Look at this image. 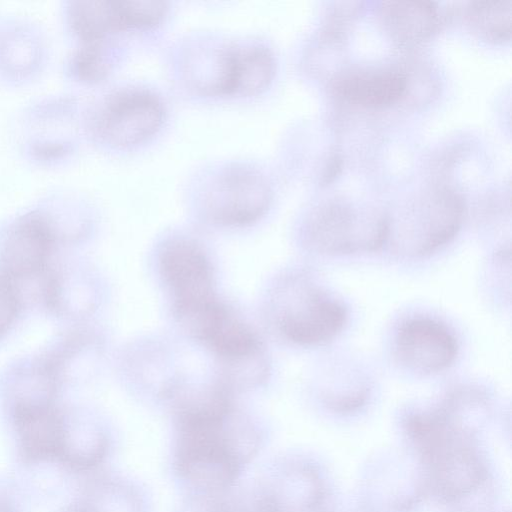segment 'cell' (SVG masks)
I'll list each match as a JSON object with an SVG mask.
<instances>
[{
    "mask_svg": "<svg viewBox=\"0 0 512 512\" xmlns=\"http://www.w3.org/2000/svg\"><path fill=\"white\" fill-rule=\"evenodd\" d=\"M396 355L409 369L425 374L448 368L457 356L454 335L441 322L417 317L404 322L395 341Z\"/></svg>",
    "mask_w": 512,
    "mask_h": 512,
    "instance_id": "9c48e42d",
    "label": "cell"
},
{
    "mask_svg": "<svg viewBox=\"0 0 512 512\" xmlns=\"http://www.w3.org/2000/svg\"><path fill=\"white\" fill-rule=\"evenodd\" d=\"M329 160L322 176V183L324 185L331 183L340 174L342 169V159L339 154H332Z\"/></svg>",
    "mask_w": 512,
    "mask_h": 512,
    "instance_id": "603a6c76",
    "label": "cell"
},
{
    "mask_svg": "<svg viewBox=\"0 0 512 512\" xmlns=\"http://www.w3.org/2000/svg\"><path fill=\"white\" fill-rule=\"evenodd\" d=\"M163 107L145 91H127L113 97L98 120L100 135L110 144L130 146L152 135L163 120Z\"/></svg>",
    "mask_w": 512,
    "mask_h": 512,
    "instance_id": "ba28073f",
    "label": "cell"
},
{
    "mask_svg": "<svg viewBox=\"0 0 512 512\" xmlns=\"http://www.w3.org/2000/svg\"><path fill=\"white\" fill-rule=\"evenodd\" d=\"M125 28H147L159 23L166 14L162 1H119Z\"/></svg>",
    "mask_w": 512,
    "mask_h": 512,
    "instance_id": "ffe728a7",
    "label": "cell"
},
{
    "mask_svg": "<svg viewBox=\"0 0 512 512\" xmlns=\"http://www.w3.org/2000/svg\"><path fill=\"white\" fill-rule=\"evenodd\" d=\"M109 65L99 41H87L74 58L75 71L89 80L104 77L109 70Z\"/></svg>",
    "mask_w": 512,
    "mask_h": 512,
    "instance_id": "44dd1931",
    "label": "cell"
},
{
    "mask_svg": "<svg viewBox=\"0 0 512 512\" xmlns=\"http://www.w3.org/2000/svg\"><path fill=\"white\" fill-rule=\"evenodd\" d=\"M107 450V435L97 423L66 411L60 462L76 471L90 470L102 462Z\"/></svg>",
    "mask_w": 512,
    "mask_h": 512,
    "instance_id": "9a60e30c",
    "label": "cell"
},
{
    "mask_svg": "<svg viewBox=\"0 0 512 512\" xmlns=\"http://www.w3.org/2000/svg\"><path fill=\"white\" fill-rule=\"evenodd\" d=\"M0 512H12L9 505L0 498Z\"/></svg>",
    "mask_w": 512,
    "mask_h": 512,
    "instance_id": "d4e9b609",
    "label": "cell"
},
{
    "mask_svg": "<svg viewBox=\"0 0 512 512\" xmlns=\"http://www.w3.org/2000/svg\"><path fill=\"white\" fill-rule=\"evenodd\" d=\"M384 29L398 45L412 47L438 33L442 18L434 2L388 1L380 7Z\"/></svg>",
    "mask_w": 512,
    "mask_h": 512,
    "instance_id": "5bb4252c",
    "label": "cell"
},
{
    "mask_svg": "<svg viewBox=\"0 0 512 512\" xmlns=\"http://www.w3.org/2000/svg\"><path fill=\"white\" fill-rule=\"evenodd\" d=\"M70 15L73 28L86 41H100L108 33L124 29L119 1L78 2Z\"/></svg>",
    "mask_w": 512,
    "mask_h": 512,
    "instance_id": "e0dca14e",
    "label": "cell"
},
{
    "mask_svg": "<svg viewBox=\"0 0 512 512\" xmlns=\"http://www.w3.org/2000/svg\"><path fill=\"white\" fill-rule=\"evenodd\" d=\"M188 512H284L264 487L203 493Z\"/></svg>",
    "mask_w": 512,
    "mask_h": 512,
    "instance_id": "2e32d148",
    "label": "cell"
},
{
    "mask_svg": "<svg viewBox=\"0 0 512 512\" xmlns=\"http://www.w3.org/2000/svg\"><path fill=\"white\" fill-rule=\"evenodd\" d=\"M465 211L464 200L448 187L437 188L400 231L387 242L409 257H422L448 243L459 231Z\"/></svg>",
    "mask_w": 512,
    "mask_h": 512,
    "instance_id": "8992f818",
    "label": "cell"
},
{
    "mask_svg": "<svg viewBox=\"0 0 512 512\" xmlns=\"http://www.w3.org/2000/svg\"><path fill=\"white\" fill-rule=\"evenodd\" d=\"M407 73L394 66L365 67L338 74L331 83L337 98L365 109H385L401 101L408 91Z\"/></svg>",
    "mask_w": 512,
    "mask_h": 512,
    "instance_id": "30bf717a",
    "label": "cell"
},
{
    "mask_svg": "<svg viewBox=\"0 0 512 512\" xmlns=\"http://www.w3.org/2000/svg\"><path fill=\"white\" fill-rule=\"evenodd\" d=\"M272 302L277 329L299 346L327 343L346 322L345 307L301 277L280 284Z\"/></svg>",
    "mask_w": 512,
    "mask_h": 512,
    "instance_id": "7a4b0ae2",
    "label": "cell"
},
{
    "mask_svg": "<svg viewBox=\"0 0 512 512\" xmlns=\"http://www.w3.org/2000/svg\"><path fill=\"white\" fill-rule=\"evenodd\" d=\"M39 284L40 301L55 316L81 318L94 307L92 284L78 268L51 265Z\"/></svg>",
    "mask_w": 512,
    "mask_h": 512,
    "instance_id": "7c38bea8",
    "label": "cell"
},
{
    "mask_svg": "<svg viewBox=\"0 0 512 512\" xmlns=\"http://www.w3.org/2000/svg\"><path fill=\"white\" fill-rule=\"evenodd\" d=\"M61 242V234L46 215L34 211L19 216L0 239V276L18 287L41 279Z\"/></svg>",
    "mask_w": 512,
    "mask_h": 512,
    "instance_id": "5b68a950",
    "label": "cell"
},
{
    "mask_svg": "<svg viewBox=\"0 0 512 512\" xmlns=\"http://www.w3.org/2000/svg\"><path fill=\"white\" fill-rule=\"evenodd\" d=\"M158 270L178 322L218 298L212 263L192 239L174 238L163 244L158 252Z\"/></svg>",
    "mask_w": 512,
    "mask_h": 512,
    "instance_id": "3957f363",
    "label": "cell"
},
{
    "mask_svg": "<svg viewBox=\"0 0 512 512\" xmlns=\"http://www.w3.org/2000/svg\"><path fill=\"white\" fill-rule=\"evenodd\" d=\"M66 512H92L90 509H88L84 504H80L77 506H73Z\"/></svg>",
    "mask_w": 512,
    "mask_h": 512,
    "instance_id": "cb8c5ba5",
    "label": "cell"
},
{
    "mask_svg": "<svg viewBox=\"0 0 512 512\" xmlns=\"http://www.w3.org/2000/svg\"><path fill=\"white\" fill-rule=\"evenodd\" d=\"M388 226V216L359 212L348 203L331 201L312 214L307 236L318 252L345 255L379 249L387 241Z\"/></svg>",
    "mask_w": 512,
    "mask_h": 512,
    "instance_id": "277c9868",
    "label": "cell"
},
{
    "mask_svg": "<svg viewBox=\"0 0 512 512\" xmlns=\"http://www.w3.org/2000/svg\"><path fill=\"white\" fill-rule=\"evenodd\" d=\"M465 11L469 25L486 40L494 43L510 40L511 1H473Z\"/></svg>",
    "mask_w": 512,
    "mask_h": 512,
    "instance_id": "ac0fdd59",
    "label": "cell"
},
{
    "mask_svg": "<svg viewBox=\"0 0 512 512\" xmlns=\"http://www.w3.org/2000/svg\"><path fill=\"white\" fill-rule=\"evenodd\" d=\"M21 457L28 463L60 459L66 411L56 403L10 410Z\"/></svg>",
    "mask_w": 512,
    "mask_h": 512,
    "instance_id": "8fae6325",
    "label": "cell"
},
{
    "mask_svg": "<svg viewBox=\"0 0 512 512\" xmlns=\"http://www.w3.org/2000/svg\"><path fill=\"white\" fill-rule=\"evenodd\" d=\"M83 504L92 512H139L133 490L112 480L100 481L92 487Z\"/></svg>",
    "mask_w": 512,
    "mask_h": 512,
    "instance_id": "d6986e66",
    "label": "cell"
},
{
    "mask_svg": "<svg viewBox=\"0 0 512 512\" xmlns=\"http://www.w3.org/2000/svg\"><path fill=\"white\" fill-rule=\"evenodd\" d=\"M271 190L265 179L249 168L221 174L206 192L207 216L216 224L240 227L258 220L268 209Z\"/></svg>",
    "mask_w": 512,
    "mask_h": 512,
    "instance_id": "52a82bcc",
    "label": "cell"
},
{
    "mask_svg": "<svg viewBox=\"0 0 512 512\" xmlns=\"http://www.w3.org/2000/svg\"><path fill=\"white\" fill-rule=\"evenodd\" d=\"M175 416L178 475L203 493L232 487L259 448L255 426L236 411L229 397L177 408Z\"/></svg>",
    "mask_w": 512,
    "mask_h": 512,
    "instance_id": "6da1fadb",
    "label": "cell"
},
{
    "mask_svg": "<svg viewBox=\"0 0 512 512\" xmlns=\"http://www.w3.org/2000/svg\"><path fill=\"white\" fill-rule=\"evenodd\" d=\"M216 92L255 95L263 91L274 74V61L263 47L232 48L219 61Z\"/></svg>",
    "mask_w": 512,
    "mask_h": 512,
    "instance_id": "4fadbf2b",
    "label": "cell"
},
{
    "mask_svg": "<svg viewBox=\"0 0 512 512\" xmlns=\"http://www.w3.org/2000/svg\"><path fill=\"white\" fill-rule=\"evenodd\" d=\"M22 307L23 296L20 288L0 276V338L14 326Z\"/></svg>",
    "mask_w": 512,
    "mask_h": 512,
    "instance_id": "7402d4cb",
    "label": "cell"
}]
</instances>
